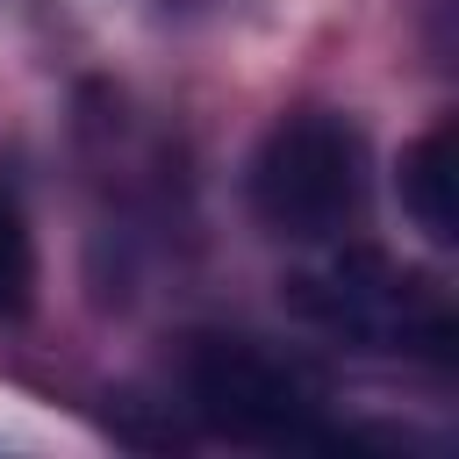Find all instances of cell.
<instances>
[{
  "label": "cell",
  "mask_w": 459,
  "mask_h": 459,
  "mask_svg": "<svg viewBox=\"0 0 459 459\" xmlns=\"http://www.w3.org/2000/svg\"><path fill=\"white\" fill-rule=\"evenodd\" d=\"M186 402L237 445H323V380L251 337H194Z\"/></svg>",
  "instance_id": "obj_2"
},
{
  "label": "cell",
  "mask_w": 459,
  "mask_h": 459,
  "mask_svg": "<svg viewBox=\"0 0 459 459\" xmlns=\"http://www.w3.org/2000/svg\"><path fill=\"white\" fill-rule=\"evenodd\" d=\"M287 294H294L301 316H316L323 330L359 337V344H402V337L445 344V316H437V308L409 316V308H402V280H394L373 251L337 258L330 273H301V280H287Z\"/></svg>",
  "instance_id": "obj_3"
},
{
  "label": "cell",
  "mask_w": 459,
  "mask_h": 459,
  "mask_svg": "<svg viewBox=\"0 0 459 459\" xmlns=\"http://www.w3.org/2000/svg\"><path fill=\"white\" fill-rule=\"evenodd\" d=\"M359 201H366V158H359L351 122L301 108L265 129V143L251 158V208L273 237L330 244L359 222Z\"/></svg>",
  "instance_id": "obj_1"
},
{
  "label": "cell",
  "mask_w": 459,
  "mask_h": 459,
  "mask_svg": "<svg viewBox=\"0 0 459 459\" xmlns=\"http://www.w3.org/2000/svg\"><path fill=\"white\" fill-rule=\"evenodd\" d=\"M452 122H437L430 136H416L402 151V208L416 215V230L430 244H452L459 237V201H452Z\"/></svg>",
  "instance_id": "obj_4"
},
{
  "label": "cell",
  "mask_w": 459,
  "mask_h": 459,
  "mask_svg": "<svg viewBox=\"0 0 459 459\" xmlns=\"http://www.w3.org/2000/svg\"><path fill=\"white\" fill-rule=\"evenodd\" d=\"M36 294V244H29V222L14 208V194L0 186V323L22 316Z\"/></svg>",
  "instance_id": "obj_5"
}]
</instances>
